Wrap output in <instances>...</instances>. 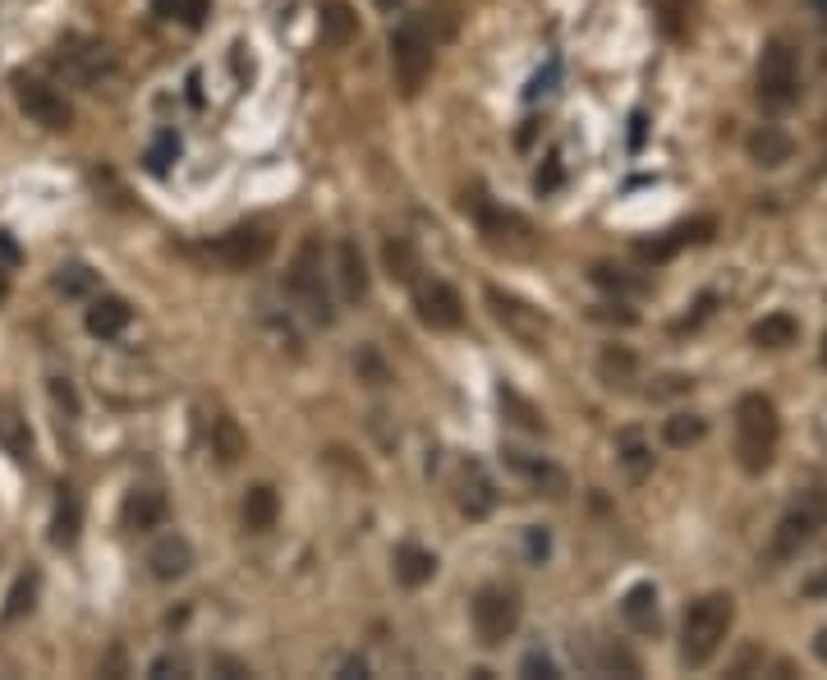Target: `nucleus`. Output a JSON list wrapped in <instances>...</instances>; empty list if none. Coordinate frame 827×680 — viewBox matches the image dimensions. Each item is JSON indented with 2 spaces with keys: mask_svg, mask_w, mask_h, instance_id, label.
<instances>
[{
  "mask_svg": "<svg viewBox=\"0 0 827 680\" xmlns=\"http://www.w3.org/2000/svg\"><path fill=\"white\" fill-rule=\"evenodd\" d=\"M735 625V598L731 594H704L685 607L681 621V667L699 671L722 653L726 634Z\"/></svg>",
  "mask_w": 827,
  "mask_h": 680,
  "instance_id": "f257e3e1",
  "label": "nucleus"
},
{
  "mask_svg": "<svg viewBox=\"0 0 827 680\" xmlns=\"http://www.w3.org/2000/svg\"><path fill=\"white\" fill-rule=\"evenodd\" d=\"M777 442H781V419L764 391H749V396L735 401V465L745 474H768L777 460Z\"/></svg>",
  "mask_w": 827,
  "mask_h": 680,
  "instance_id": "f03ea898",
  "label": "nucleus"
},
{
  "mask_svg": "<svg viewBox=\"0 0 827 680\" xmlns=\"http://www.w3.org/2000/svg\"><path fill=\"white\" fill-rule=\"evenodd\" d=\"M754 97L768 116H787L791 106L800 102V51L791 47L787 37H772L764 56H758V83Z\"/></svg>",
  "mask_w": 827,
  "mask_h": 680,
  "instance_id": "7ed1b4c3",
  "label": "nucleus"
},
{
  "mask_svg": "<svg viewBox=\"0 0 827 680\" xmlns=\"http://www.w3.org/2000/svg\"><path fill=\"white\" fill-rule=\"evenodd\" d=\"M285 285H290V299L299 303L308 322H318V326L336 322V309H331V290H327V281H322V244H318V235L299 239L295 258H290Z\"/></svg>",
  "mask_w": 827,
  "mask_h": 680,
  "instance_id": "20e7f679",
  "label": "nucleus"
},
{
  "mask_svg": "<svg viewBox=\"0 0 827 680\" xmlns=\"http://www.w3.org/2000/svg\"><path fill=\"white\" fill-rule=\"evenodd\" d=\"M827 524V488H814V492H800L787 511H781L777 529H772V547L768 557L772 561H791L800 557V547H810L818 538V529Z\"/></svg>",
  "mask_w": 827,
  "mask_h": 680,
  "instance_id": "39448f33",
  "label": "nucleus"
},
{
  "mask_svg": "<svg viewBox=\"0 0 827 680\" xmlns=\"http://www.w3.org/2000/svg\"><path fill=\"white\" fill-rule=\"evenodd\" d=\"M391 70H395V83L405 97L423 93V83L433 74V41L418 19H405V24L391 33Z\"/></svg>",
  "mask_w": 827,
  "mask_h": 680,
  "instance_id": "423d86ee",
  "label": "nucleus"
},
{
  "mask_svg": "<svg viewBox=\"0 0 827 680\" xmlns=\"http://www.w3.org/2000/svg\"><path fill=\"white\" fill-rule=\"evenodd\" d=\"M469 617H474V634L483 648H501L510 634L520 630V598L510 594V588L483 584L474 603H469Z\"/></svg>",
  "mask_w": 827,
  "mask_h": 680,
  "instance_id": "0eeeda50",
  "label": "nucleus"
},
{
  "mask_svg": "<svg viewBox=\"0 0 827 680\" xmlns=\"http://www.w3.org/2000/svg\"><path fill=\"white\" fill-rule=\"evenodd\" d=\"M483 299H487V309H492V318H497V326H501L506 336H516L524 349H543V341H547L543 309H533V303H524L520 295L501 290V285H487Z\"/></svg>",
  "mask_w": 827,
  "mask_h": 680,
  "instance_id": "6e6552de",
  "label": "nucleus"
},
{
  "mask_svg": "<svg viewBox=\"0 0 827 680\" xmlns=\"http://www.w3.org/2000/svg\"><path fill=\"white\" fill-rule=\"evenodd\" d=\"M14 102H19V111L28 116V124L47 129V134H64V129L74 124V106L64 102L51 83H42V79H24V74H19L14 79Z\"/></svg>",
  "mask_w": 827,
  "mask_h": 680,
  "instance_id": "1a4fd4ad",
  "label": "nucleus"
},
{
  "mask_svg": "<svg viewBox=\"0 0 827 680\" xmlns=\"http://www.w3.org/2000/svg\"><path fill=\"white\" fill-rule=\"evenodd\" d=\"M208 249H212V258L221 262V267H231V272H253V267H262V262L272 258L276 239L267 235L262 226H235V230H226V235H216Z\"/></svg>",
  "mask_w": 827,
  "mask_h": 680,
  "instance_id": "9d476101",
  "label": "nucleus"
},
{
  "mask_svg": "<svg viewBox=\"0 0 827 680\" xmlns=\"http://www.w3.org/2000/svg\"><path fill=\"white\" fill-rule=\"evenodd\" d=\"M464 212H474V222L487 235V244H497V249H529V235L533 230H529L524 216L497 207L492 199H483V193H474V199L464 203Z\"/></svg>",
  "mask_w": 827,
  "mask_h": 680,
  "instance_id": "9b49d317",
  "label": "nucleus"
},
{
  "mask_svg": "<svg viewBox=\"0 0 827 680\" xmlns=\"http://www.w3.org/2000/svg\"><path fill=\"white\" fill-rule=\"evenodd\" d=\"M501 465L516 474V478H524L533 492H543V497H552V501H562V497L570 492L566 469L552 465L547 455H529V451H520V446H506V451H501Z\"/></svg>",
  "mask_w": 827,
  "mask_h": 680,
  "instance_id": "f8f14e48",
  "label": "nucleus"
},
{
  "mask_svg": "<svg viewBox=\"0 0 827 680\" xmlns=\"http://www.w3.org/2000/svg\"><path fill=\"white\" fill-rule=\"evenodd\" d=\"M414 309H418V322L433 326V332H456V326L464 322V299H460L456 285H446V281L418 285Z\"/></svg>",
  "mask_w": 827,
  "mask_h": 680,
  "instance_id": "ddd939ff",
  "label": "nucleus"
},
{
  "mask_svg": "<svg viewBox=\"0 0 827 680\" xmlns=\"http://www.w3.org/2000/svg\"><path fill=\"white\" fill-rule=\"evenodd\" d=\"M56 64L64 74H70L74 83H97L102 74L116 70V60H110V51L102 47V41H87V37H64L60 41V56Z\"/></svg>",
  "mask_w": 827,
  "mask_h": 680,
  "instance_id": "4468645a",
  "label": "nucleus"
},
{
  "mask_svg": "<svg viewBox=\"0 0 827 680\" xmlns=\"http://www.w3.org/2000/svg\"><path fill=\"white\" fill-rule=\"evenodd\" d=\"M712 235H718V222H712V216H695V222H681V226H672V230L658 235V239H643L639 258H643V262H666V258H676L681 249L708 244Z\"/></svg>",
  "mask_w": 827,
  "mask_h": 680,
  "instance_id": "2eb2a0df",
  "label": "nucleus"
},
{
  "mask_svg": "<svg viewBox=\"0 0 827 680\" xmlns=\"http://www.w3.org/2000/svg\"><path fill=\"white\" fill-rule=\"evenodd\" d=\"M170 515L166 506V497L156 492V488H129L125 492V506H120V524L129 534H152V529H162Z\"/></svg>",
  "mask_w": 827,
  "mask_h": 680,
  "instance_id": "dca6fc26",
  "label": "nucleus"
},
{
  "mask_svg": "<svg viewBox=\"0 0 827 680\" xmlns=\"http://www.w3.org/2000/svg\"><path fill=\"white\" fill-rule=\"evenodd\" d=\"M133 322V309L120 299V295H93L87 299V313H83V326L93 332L97 341H116L125 336V326Z\"/></svg>",
  "mask_w": 827,
  "mask_h": 680,
  "instance_id": "f3484780",
  "label": "nucleus"
},
{
  "mask_svg": "<svg viewBox=\"0 0 827 680\" xmlns=\"http://www.w3.org/2000/svg\"><path fill=\"white\" fill-rule=\"evenodd\" d=\"M318 33L331 51H345L359 41V14H354L350 0H322L318 5Z\"/></svg>",
  "mask_w": 827,
  "mask_h": 680,
  "instance_id": "a211bd4d",
  "label": "nucleus"
},
{
  "mask_svg": "<svg viewBox=\"0 0 827 680\" xmlns=\"http://www.w3.org/2000/svg\"><path fill=\"white\" fill-rule=\"evenodd\" d=\"M147 570H152V580H162V584H170V580H185L189 570H193V547H189V538H180V534H166L162 542H152V552H147Z\"/></svg>",
  "mask_w": 827,
  "mask_h": 680,
  "instance_id": "6ab92c4d",
  "label": "nucleus"
},
{
  "mask_svg": "<svg viewBox=\"0 0 827 680\" xmlns=\"http://www.w3.org/2000/svg\"><path fill=\"white\" fill-rule=\"evenodd\" d=\"M745 152H749L754 166L777 170V166H787L795 157V139L787 134V129H777V124H758L754 134L745 139Z\"/></svg>",
  "mask_w": 827,
  "mask_h": 680,
  "instance_id": "aec40b11",
  "label": "nucleus"
},
{
  "mask_svg": "<svg viewBox=\"0 0 827 680\" xmlns=\"http://www.w3.org/2000/svg\"><path fill=\"white\" fill-rule=\"evenodd\" d=\"M460 511L469 515V520H487L492 511H497V488H492V478H487V469L483 465H469L460 469Z\"/></svg>",
  "mask_w": 827,
  "mask_h": 680,
  "instance_id": "412c9836",
  "label": "nucleus"
},
{
  "mask_svg": "<svg viewBox=\"0 0 827 680\" xmlns=\"http://www.w3.org/2000/svg\"><path fill=\"white\" fill-rule=\"evenodd\" d=\"M336 285H341L345 303L368 299V262H364V249L354 244V239H341L336 244Z\"/></svg>",
  "mask_w": 827,
  "mask_h": 680,
  "instance_id": "4be33fe9",
  "label": "nucleus"
},
{
  "mask_svg": "<svg viewBox=\"0 0 827 680\" xmlns=\"http://www.w3.org/2000/svg\"><path fill=\"white\" fill-rule=\"evenodd\" d=\"M621 621L630 625L635 634H658V625H662L658 588H653V584H635V588H625V598H621Z\"/></svg>",
  "mask_w": 827,
  "mask_h": 680,
  "instance_id": "5701e85b",
  "label": "nucleus"
},
{
  "mask_svg": "<svg viewBox=\"0 0 827 680\" xmlns=\"http://www.w3.org/2000/svg\"><path fill=\"white\" fill-rule=\"evenodd\" d=\"M616 465L630 482H643L648 474H653L658 455H653V446H648V437L639 428H621L616 432Z\"/></svg>",
  "mask_w": 827,
  "mask_h": 680,
  "instance_id": "b1692460",
  "label": "nucleus"
},
{
  "mask_svg": "<svg viewBox=\"0 0 827 680\" xmlns=\"http://www.w3.org/2000/svg\"><path fill=\"white\" fill-rule=\"evenodd\" d=\"M0 451H5L10 460H19V465H28L33 451H37L33 432H28V419L10 401H0Z\"/></svg>",
  "mask_w": 827,
  "mask_h": 680,
  "instance_id": "393cba45",
  "label": "nucleus"
},
{
  "mask_svg": "<svg viewBox=\"0 0 827 680\" xmlns=\"http://www.w3.org/2000/svg\"><path fill=\"white\" fill-rule=\"evenodd\" d=\"M497 405H501V414H506V423H516L520 432H533V437L547 432V414L533 405L529 396H520L516 386H497Z\"/></svg>",
  "mask_w": 827,
  "mask_h": 680,
  "instance_id": "a878e982",
  "label": "nucleus"
},
{
  "mask_svg": "<svg viewBox=\"0 0 827 680\" xmlns=\"http://www.w3.org/2000/svg\"><path fill=\"white\" fill-rule=\"evenodd\" d=\"M433 575H437V557L433 552H423L418 542H400L395 547V580L405 588H423Z\"/></svg>",
  "mask_w": 827,
  "mask_h": 680,
  "instance_id": "bb28decb",
  "label": "nucleus"
},
{
  "mask_svg": "<svg viewBox=\"0 0 827 680\" xmlns=\"http://www.w3.org/2000/svg\"><path fill=\"white\" fill-rule=\"evenodd\" d=\"M276 511H281V501H276V488H267V482H253L249 492H244V529L249 534H267L276 524Z\"/></svg>",
  "mask_w": 827,
  "mask_h": 680,
  "instance_id": "cd10ccee",
  "label": "nucleus"
},
{
  "mask_svg": "<svg viewBox=\"0 0 827 680\" xmlns=\"http://www.w3.org/2000/svg\"><path fill=\"white\" fill-rule=\"evenodd\" d=\"M79 529H83V501H79L74 488H60L56 515H51V542H56V547H74V542H79Z\"/></svg>",
  "mask_w": 827,
  "mask_h": 680,
  "instance_id": "c85d7f7f",
  "label": "nucleus"
},
{
  "mask_svg": "<svg viewBox=\"0 0 827 680\" xmlns=\"http://www.w3.org/2000/svg\"><path fill=\"white\" fill-rule=\"evenodd\" d=\"M212 455L221 460V465H239L244 455H249V437H244V428L231 419V414H216V423H212Z\"/></svg>",
  "mask_w": 827,
  "mask_h": 680,
  "instance_id": "c756f323",
  "label": "nucleus"
},
{
  "mask_svg": "<svg viewBox=\"0 0 827 680\" xmlns=\"http://www.w3.org/2000/svg\"><path fill=\"white\" fill-rule=\"evenodd\" d=\"M749 341L758 349H791L800 341V322L791 313H768L764 322H754L749 326Z\"/></svg>",
  "mask_w": 827,
  "mask_h": 680,
  "instance_id": "7c9ffc66",
  "label": "nucleus"
},
{
  "mask_svg": "<svg viewBox=\"0 0 827 680\" xmlns=\"http://www.w3.org/2000/svg\"><path fill=\"white\" fill-rule=\"evenodd\" d=\"M598 378L607 382V386H630L639 378V359H635V349L630 345H607L598 355Z\"/></svg>",
  "mask_w": 827,
  "mask_h": 680,
  "instance_id": "2f4dec72",
  "label": "nucleus"
},
{
  "mask_svg": "<svg viewBox=\"0 0 827 680\" xmlns=\"http://www.w3.org/2000/svg\"><path fill=\"white\" fill-rule=\"evenodd\" d=\"M382 267H387V276L395 281V285H414L418 281V272H423V262H418V253H414V244L410 239H387L382 244Z\"/></svg>",
  "mask_w": 827,
  "mask_h": 680,
  "instance_id": "473e14b6",
  "label": "nucleus"
},
{
  "mask_svg": "<svg viewBox=\"0 0 827 680\" xmlns=\"http://www.w3.org/2000/svg\"><path fill=\"white\" fill-rule=\"evenodd\" d=\"M51 290L64 299H93L97 295V272L87 262H60L51 276Z\"/></svg>",
  "mask_w": 827,
  "mask_h": 680,
  "instance_id": "72a5a7b5",
  "label": "nucleus"
},
{
  "mask_svg": "<svg viewBox=\"0 0 827 680\" xmlns=\"http://www.w3.org/2000/svg\"><path fill=\"white\" fill-rule=\"evenodd\" d=\"M704 437H708V419H704V414H672V419L662 423V442L676 446V451L699 446Z\"/></svg>",
  "mask_w": 827,
  "mask_h": 680,
  "instance_id": "f704fd0d",
  "label": "nucleus"
},
{
  "mask_svg": "<svg viewBox=\"0 0 827 680\" xmlns=\"http://www.w3.org/2000/svg\"><path fill=\"white\" fill-rule=\"evenodd\" d=\"M152 10L170 19V24H185V28H203L208 14H212V0H152Z\"/></svg>",
  "mask_w": 827,
  "mask_h": 680,
  "instance_id": "c9c22d12",
  "label": "nucleus"
},
{
  "mask_svg": "<svg viewBox=\"0 0 827 680\" xmlns=\"http://www.w3.org/2000/svg\"><path fill=\"white\" fill-rule=\"evenodd\" d=\"M354 372H359V382H368V386H387L391 382V368H387V359L377 355L373 345H359V355H354Z\"/></svg>",
  "mask_w": 827,
  "mask_h": 680,
  "instance_id": "e433bc0d",
  "label": "nucleus"
},
{
  "mask_svg": "<svg viewBox=\"0 0 827 680\" xmlns=\"http://www.w3.org/2000/svg\"><path fill=\"white\" fill-rule=\"evenodd\" d=\"M589 281L602 285V290H612V295H635V290H639L635 276H625L621 267H607V262H598V267L589 272Z\"/></svg>",
  "mask_w": 827,
  "mask_h": 680,
  "instance_id": "4c0bfd02",
  "label": "nucleus"
},
{
  "mask_svg": "<svg viewBox=\"0 0 827 680\" xmlns=\"http://www.w3.org/2000/svg\"><path fill=\"white\" fill-rule=\"evenodd\" d=\"M175 157H180V139L162 134V139L152 143V152H147V170H152V175H166V166H170Z\"/></svg>",
  "mask_w": 827,
  "mask_h": 680,
  "instance_id": "58836bf2",
  "label": "nucleus"
},
{
  "mask_svg": "<svg viewBox=\"0 0 827 680\" xmlns=\"http://www.w3.org/2000/svg\"><path fill=\"white\" fill-rule=\"evenodd\" d=\"M33 594H37V580L33 575H19L14 594H10V607H5V621H19L24 611H33Z\"/></svg>",
  "mask_w": 827,
  "mask_h": 680,
  "instance_id": "ea45409f",
  "label": "nucleus"
},
{
  "mask_svg": "<svg viewBox=\"0 0 827 680\" xmlns=\"http://www.w3.org/2000/svg\"><path fill=\"white\" fill-rule=\"evenodd\" d=\"M524 552H529L533 565H543V561L552 557V534L539 529V524H533V529H524Z\"/></svg>",
  "mask_w": 827,
  "mask_h": 680,
  "instance_id": "a19ab883",
  "label": "nucleus"
},
{
  "mask_svg": "<svg viewBox=\"0 0 827 680\" xmlns=\"http://www.w3.org/2000/svg\"><path fill=\"white\" fill-rule=\"evenodd\" d=\"M556 79H562V64L547 60V70H543V74H533V83H529V102H539V97L556 93Z\"/></svg>",
  "mask_w": 827,
  "mask_h": 680,
  "instance_id": "79ce46f5",
  "label": "nucleus"
},
{
  "mask_svg": "<svg viewBox=\"0 0 827 680\" xmlns=\"http://www.w3.org/2000/svg\"><path fill=\"white\" fill-rule=\"evenodd\" d=\"M520 676H547V680H556L562 671H556V663H552L547 653H539V648H533V653H524V663H520Z\"/></svg>",
  "mask_w": 827,
  "mask_h": 680,
  "instance_id": "37998d69",
  "label": "nucleus"
},
{
  "mask_svg": "<svg viewBox=\"0 0 827 680\" xmlns=\"http://www.w3.org/2000/svg\"><path fill=\"white\" fill-rule=\"evenodd\" d=\"M602 671H621V676H639V663L625 648H607L602 653Z\"/></svg>",
  "mask_w": 827,
  "mask_h": 680,
  "instance_id": "c03bdc74",
  "label": "nucleus"
},
{
  "mask_svg": "<svg viewBox=\"0 0 827 680\" xmlns=\"http://www.w3.org/2000/svg\"><path fill=\"white\" fill-rule=\"evenodd\" d=\"M566 180V175H562V162H556V157H547V166L539 170V175H533V189H539V193H552L556 184H562Z\"/></svg>",
  "mask_w": 827,
  "mask_h": 680,
  "instance_id": "a18cd8bd",
  "label": "nucleus"
},
{
  "mask_svg": "<svg viewBox=\"0 0 827 680\" xmlns=\"http://www.w3.org/2000/svg\"><path fill=\"white\" fill-rule=\"evenodd\" d=\"M800 594L810 598V603H823V598H827V565H818L814 575H804V584H800Z\"/></svg>",
  "mask_w": 827,
  "mask_h": 680,
  "instance_id": "49530a36",
  "label": "nucleus"
},
{
  "mask_svg": "<svg viewBox=\"0 0 827 680\" xmlns=\"http://www.w3.org/2000/svg\"><path fill=\"white\" fill-rule=\"evenodd\" d=\"M47 386H51V396H56V405H64V409H70V414L79 409V396H74V386L64 382V378H51Z\"/></svg>",
  "mask_w": 827,
  "mask_h": 680,
  "instance_id": "de8ad7c7",
  "label": "nucleus"
},
{
  "mask_svg": "<svg viewBox=\"0 0 827 680\" xmlns=\"http://www.w3.org/2000/svg\"><path fill=\"white\" fill-rule=\"evenodd\" d=\"M147 676H185V657H175V653L156 657V663L147 667Z\"/></svg>",
  "mask_w": 827,
  "mask_h": 680,
  "instance_id": "09e8293b",
  "label": "nucleus"
},
{
  "mask_svg": "<svg viewBox=\"0 0 827 680\" xmlns=\"http://www.w3.org/2000/svg\"><path fill=\"white\" fill-rule=\"evenodd\" d=\"M19 262H24V249L14 244V235L0 230V267H19Z\"/></svg>",
  "mask_w": 827,
  "mask_h": 680,
  "instance_id": "8fccbe9b",
  "label": "nucleus"
},
{
  "mask_svg": "<svg viewBox=\"0 0 827 680\" xmlns=\"http://www.w3.org/2000/svg\"><path fill=\"white\" fill-rule=\"evenodd\" d=\"M341 676H368V663L364 657H350V663L341 667Z\"/></svg>",
  "mask_w": 827,
  "mask_h": 680,
  "instance_id": "3c124183",
  "label": "nucleus"
},
{
  "mask_svg": "<svg viewBox=\"0 0 827 680\" xmlns=\"http://www.w3.org/2000/svg\"><path fill=\"white\" fill-rule=\"evenodd\" d=\"M814 653H818V663L827 667V625H823V630L814 634Z\"/></svg>",
  "mask_w": 827,
  "mask_h": 680,
  "instance_id": "603ef678",
  "label": "nucleus"
},
{
  "mask_svg": "<svg viewBox=\"0 0 827 680\" xmlns=\"http://www.w3.org/2000/svg\"><path fill=\"white\" fill-rule=\"evenodd\" d=\"M643 143V116H635V129H630V147Z\"/></svg>",
  "mask_w": 827,
  "mask_h": 680,
  "instance_id": "864d4df0",
  "label": "nucleus"
},
{
  "mask_svg": "<svg viewBox=\"0 0 827 680\" xmlns=\"http://www.w3.org/2000/svg\"><path fill=\"white\" fill-rule=\"evenodd\" d=\"M10 299V267H0V303Z\"/></svg>",
  "mask_w": 827,
  "mask_h": 680,
  "instance_id": "5fc2aeb1",
  "label": "nucleus"
},
{
  "mask_svg": "<svg viewBox=\"0 0 827 680\" xmlns=\"http://www.w3.org/2000/svg\"><path fill=\"white\" fill-rule=\"evenodd\" d=\"M373 5H377V10H387V14H391V10H400V0H373Z\"/></svg>",
  "mask_w": 827,
  "mask_h": 680,
  "instance_id": "6e6d98bb",
  "label": "nucleus"
},
{
  "mask_svg": "<svg viewBox=\"0 0 827 680\" xmlns=\"http://www.w3.org/2000/svg\"><path fill=\"white\" fill-rule=\"evenodd\" d=\"M810 5H814V10H818V14L827 19V0H810Z\"/></svg>",
  "mask_w": 827,
  "mask_h": 680,
  "instance_id": "4d7b16f0",
  "label": "nucleus"
},
{
  "mask_svg": "<svg viewBox=\"0 0 827 680\" xmlns=\"http://www.w3.org/2000/svg\"><path fill=\"white\" fill-rule=\"evenodd\" d=\"M823 368H827V332H823Z\"/></svg>",
  "mask_w": 827,
  "mask_h": 680,
  "instance_id": "13d9d810",
  "label": "nucleus"
}]
</instances>
